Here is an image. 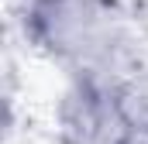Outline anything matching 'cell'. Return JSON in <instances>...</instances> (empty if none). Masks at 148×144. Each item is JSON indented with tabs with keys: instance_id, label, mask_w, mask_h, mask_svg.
Returning <instances> with one entry per match:
<instances>
[{
	"instance_id": "7a4b0ae2",
	"label": "cell",
	"mask_w": 148,
	"mask_h": 144,
	"mask_svg": "<svg viewBox=\"0 0 148 144\" xmlns=\"http://www.w3.org/2000/svg\"><path fill=\"white\" fill-rule=\"evenodd\" d=\"M114 93L93 86L90 79L76 75L73 86L62 93L59 107H55V134L59 144H97L103 117L110 110Z\"/></svg>"
},
{
	"instance_id": "3957f363",
	"label": "cell",
	"mask_w": 148,
	"mask_h": 144,
	"mask_svg": "<svg viewBox=\"0 0 148 144\" xmlns=\"http://www.w3.org/2000/svg\"><path fill=\"white\" fill-rule=\"evenodd\" d=\"M24 3H38V0H24Z\"/></svg>"
},
{
	"instance_id": "6da1fadb",
	"label": "cell",
	"mask_w": 148,
	"mask_h": 144,
	"mask_svg": "<svg viewBox=\"0 0 148 144\" xmlns=\"http://www.w3.org/2000/svg\"><path fill=\"white\" fill-rule=\"evenodd\" d=\"M24 38L38 52L73 65L86 69L93 65L114 41L117 31V14L103 0H38L24 3Z\"/></svg>"
}]
</instances>
